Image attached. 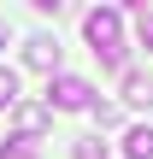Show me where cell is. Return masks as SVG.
Masks as SVG:
<instances>
[{
  "label": "cell",
  "instance_id": "cell-12",
  "mask_svg": "<svg viewBox=\"0 0 153 159\" xmlns=\"http://www.w3.org/2000/svg\"><path fill=\"white\" fill-rule=\"evenodd\" d=\"M0 41H6V18H0Z\"/></svg>",
  "mask_w": 153,
  "mask_h": 159
},
{
  "label": "cell",
  "instance_id": "cell-8",
  "mask_svg": "<svg viewBox=\"0 0 153 159\" xmlns=\"http://www.w3.org/2000/svg\"><path fill=\"white\" fill-rule=\"evenodd\" d=\"M0 159H35V142H24V136H18V142H6V148H0Z\"/></svg>",
  "mask_w": 153,
  "mask_h": 159
},
{
  "label": "cell",
  "instance_id": "cell-10",
  "mask_svg": "<svg viewBox=\"0 0 153 159\" xmlns=\"http://www.w3.org/2000/svg\"><path fill=\"white\" fill-rule=\"evenodd\" d=\"M88 112H94V124H100V130H112V124H118V106H88Z\"/></svg>",
  "mask_w": 153,
  "mask_h": 159
},
{
  "label": "cell",
  "instance_id": "cell-11",
  "mask_svg": "<svg viewBox=\"0 0 153 159\" xmlns=\"http://www.w3.org/2000/svg\"><path fill=\"white\" fill-rule=\"evenodd\" d=\"M77 159H100V142H94V136H83V142H77Z\"/></svg>",
  "mask_w": 153,
  "mask_h": 159
},
{
  "label": "cell",
  "instance_id": "cell-2",
  "mask_svg": "<svg viewBox=\"0 0 153 159\" xmlns=\"http://www.w3.org/2000/svg\"><path fill=\"white\" fill-rule=\"evenodd\" d=\"M47 106H59V112H88V106H94V89H88L83 77H65V71H59V77L47 83Z\"/></svg>",
  "mask_w": 153,
  "mask_h": 159
},
{
  "label": "cell",
  "instance_id": "cell-3",
  "mask_svg": "<svg viewBox=\"0 0 153 159\" xmlns=\"http://www.w3.org/2000/svg\"><path fill=\"white\" fill-rule=\"evenodd\" d=\"M24 59H29L35 71L59 77V41H53V35H29V41H24Z\"/></svg>",
  "mask_w": 153,
  "mask_h": 159
},
{
  "label": "cell",
  "instance_id": "cell-1",
  "mask_svg": "<svg viewBox=\"0 0 153 159\" xmlns=\"http://www.w3.org/2000/svg\"><path fill=\"white\" fill-rule=\"evenodd\" d=\"M83 35H88V47L100 53L106 71L124 65V18H118V6H94V12L83 18Z\"/></svg>",
  "mask_w": 153,
  "mask_h": 159
},
{
  "label": "cell",
  "instance_id": "cell-7",
  "mask_svg": "<svg viewBox=\"0 0 153 159\" xmlns=\"http://www.w3.org/2000/svg\"><path fill=\"white\" fill-rule=\"evenodd\" d=\"M6 106H18V77H12V71H0V112H6Z\"/></svg>",
  "mask_w": 153,
  "mask_h": 159
},
{
  "label": "cell",
  "instance_id": "cell-5",
  "mask_svg": "<svg viewBox=\"0 0 153 159\" xmlns=\"http://www.w3.org/2000/svg\"><path fill=\"white\" fill-rule=\"evenodd\" d=\"M124 159H153V124H136L124 136Z\"/></svg>",
  "mask_w": 153,
  "mask_h": 159
},
{
  "label": "cell",
  "instance_id": "cell-6",
  "mask_svg": "<svg viewBox=\"0 0 153 159\" xmlns=\"http://www.w3.org/2000/svg\"><path fill=\"white\" fill-rule=\"evenodd\" d=\"M41 124H47V106H18V130H24V142H35Z\"/></svg>",
  "mask_w": 153,
  "mask_h": 159
},
{
  "label": "cell",
  "instance_id": "cell-9",
  "mask_svg": "<svg viewBox=\"0 0 153 159\" xmlns=\"http://www.w3.org/2000/svg\"><path fill=\"white\" fill-rule=\"evenodd\" d=\"M136 35H142V47H147V53H153V12H147V6L136 12Z\"/></svg>",
  "mask_w": 153,
  "mask_h": 159
},
{
  "label": "cell",
  "instance_id": "cell-4",
  "mask_svg": "<svg viewBox=\"0 0 153 159\" xmlns=\"http://www.w3.org/2000/svg\"><path fill=\"white\" fill-rule=\"evenodd\" d=\"M124 100L130 106H153V77L147 71H124Z\"/></svg>",
  "mask_w": 153,
  "mask_h": 159
}]
</instances>
